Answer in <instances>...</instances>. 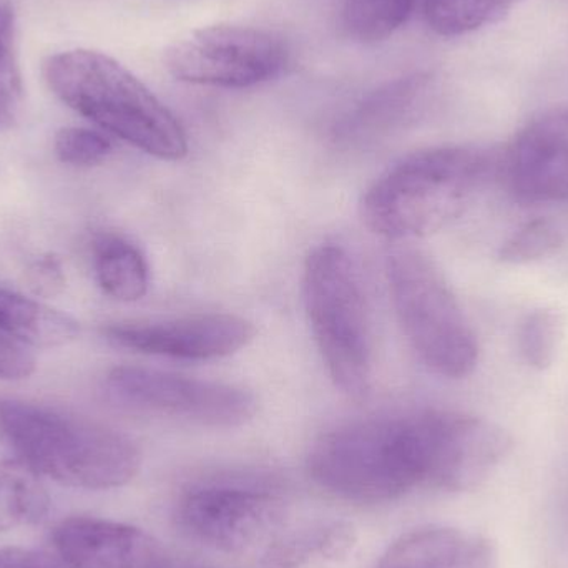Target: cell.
<instances>
[{"label":"cell","mask_w":568,"mask_h":568,"mask_svg":"<svg viewBox=\"0 0 568 568\" xmlns=\"http://www.w3.org/2000/svg\"><path fill=\"white\" fill-rule=\"evenodd\" d=\"M513 447L499 424L444 410L436 470L430 489L464 493L479 487Z\"/></svg>","instance_id":"4fadbf2b"},{"label":"cell","mask_w":568,"mask_h":568,"mask_svg":"<svg viewBox=\"0 0 568 568\" xmlns=\"http://www.w3.org/2000/svg\"><path fill=\"white\" fill-rule=\"evenodd\" d=\"M562 336L564 321L557 311L550 307L529 311L520 323V356L534 369H549L556 361Z\"/></svg>","instance_id":"603a6c76"},{"label":"cell","mask_w":568,"mask_h":568,"mask_svg":"<svg viewBox=\"0 0 568 568\" xmlns=\"http://www.w3.org/2000/svg\"><path fill=\"white\" fill-rule=\"evenodd\" d=\"M256 327L230 313L193 314L162 321L113 324V346L172 359L210 361L232 356L255 339Z\"/></svg>","instance_id":"30bf717a"},{"label":"cell","mask_w":568,"mask_h":568,"mask_svg":"<svg viewBox=\"0 0 568 568\" xmlns=\"http://www.w3.org/2000/svg\"><path fill=\"white\" fill-rule=\"evenodd\" d=\"M36 371L29 344L0 329V379H26Z\"/></svg>","instance_id":"484cf974"},{"label":"cell","mask_w":568,"mask_h":568,"mask_svg":"<svg viewBox=\"0 0 568 568\" xmlns=\"http://www.w3.org/2000/svg\"><path fill=\"white\" fill-rule=\"evenodd\" d=\"M57 554L70 568H175L165 547L126 524L95 517L62 520L53 532Z\"/></svg>","instance_id":"8fae6325"},{"label":"cell","mask_w":568,"mask_h":568,"mask_svg":"<svg viewBox=\"0 0 568 568\" xmlns=\"http://www.w3.org/2000/svg\"><path fill=\"white\" fill-rule=\"evenodd\" d=\"M0 437L33 473L73 489L125 486L142 460L125 434L27 400L0 399Z\"/></svg>","instance_id":"7a4b0ae2"},{"label":"cell","mask_w":568,"mask_h":568,"mask_svg":"<svg viewBox=\"0 0 568 568\" xmlns=\"http://www.w3.org/2000/svg\"><path fill=\"white\" fill-rule=\"evenodd\" d=\"M356 546L353 526L343 520L311 524L270 544L265 568H313L344 559Z\"/></svg>","instance_id":"2e32d148"},{"label":"cell","mask_w":568,"mask_h":568,"mask_svg":"<svg viewBox=\"0 0 568 568\" xmlns=\"http://www.w3.org/2000/svg\"><path fill=\"white\" fill-rule=\"evenodd\" d=\"M387 282L404 336L420 361L449 379L470 376L479 343L436 263L416 250H399L387 260Z\"/></svg>","instance_id":"8992f818"},{"label":"cell","mask_w":568,"mask_h":568,"mask_svg":"<svg viewBox=\"0 0 568 568\" xmlns=\"http://www.w3.org/2000/svg\"><path fill=\"white\" fill-rule=\"evenodd\" d=\"M417 0H346L344 29L364 43L393 36L413 13Z\"/></svg>","instance_id":"ffe728a7"},{"label":"cell","mask_w":568,"mask_h":568,"mask_svg":"<svg viewBox=\"0 0 568 568\" xmlns=\"http://www.w3.org/2000/svg\"><path fill=\"white\" fill-rule=\"evenodd\" d=\"M499 165L493 153L470 146L419 150L373 183L361 215L383 239L433 235L463 215L474 190Z\"/></svg>","instance_id":"3957f363"},{"label":"cell","mask_w":568,"mask_h":568,"mask_svg":"<svg viewBox=\"0 0 568 568\" xmlns=\"http://www.w3.org/2000/svg\"><path fill=\"white\" fill-rule=\"evenodd\" d=\"M57 159L67 165L92 166L112 153L113 145L103 133L79 126L59 130L53 140Z\"/></svg>","instance_id":"d4e9b609"},{"label":"cell","mask_w":568,"mask_h":568,"mask_svg":"<svg viewBox=\"0 0 568 568\" xmlns=\"http://www.w3.org/2000/svg\"><path fill=\"white\" fill-rule=\"evenodd\" d=\"M49 510V494L23 463L0 464V534L33 526Z\"/></svg>","instance_id":"d6986e66"},{"label":"cell","mask_w":568,"mask_h":568,"mask_svg":"<svg viewBox=\"0 0 568 568\" xmlns=\"http://www.w3.org/2000/svg\"><path fill=\"white\" fill-rule=\"evenodd\" d=\"M510 0H424L427 26L444 37L474 32L499 17Z\"/></svg>","instance_id":"44dd1931"},{"label":"cell","mask_w":568,"mask_h":568,"mask_svg":"<svg viewBox=\"0 0 568 568\" xmlns=\"http://www.w3.org/2000/svg\"><path fill=\"white\" fill-rule=\"evenodd\" d=\"M282 37L243 26L203 27L173 43L165 67L180 82L248 89L270 82L287 63Z\"/></svg>","instance_id":"9c48e42d"},{"label":"cell","mask_w":568,"mask_h":568,"mask_svg":"<svg viewBox=\"0 0 568 568\" xmlns=\"http://www.w3.org/2000/svg\"><path fill=\"white\" fill-rule=\"evenodd\" d=\"M419 80H404L371 95L336 126V140L364 145L389 135L414 115L419 102Z\"/></svg>","instance_id":"9a60e30c"},{"label":"cell","mask_w":568,"mask_h":568,"mask_svg":"<svg viewBox=\"0 0 568 568\" xmlns=\"http://www.w3.org/2000/svg\"><path fill=\"white\" fill-rule=\"evenodd\" d=\"M499 169L517 200L532 205L568 200V116L529 126L504 153Z\"/></svg>","instance_id":"7c38bea8"},{"label":"cell","mask_w":568,"mask_h":568,"mask_svg":"<svg viewBox=\"0 0 568 568\" xmlns=\"http://www.w3.org/2000/svg\"><path fill=\"white\" fill-rule=\"evenodd\" d=\"M443 410L373 417L323 434L307 469L327 493L361 504H383L430 487Z\"/></svg>","instance_id":"6da1fadb"},{"label":"cell","mask_w":568,"mask_h":568,"mask_svg":"<svg viewBox=\"0 0 568 568\" xmlns=\"http://www.w3.org/2000/svg\"><path fill=\"white\" fill-rule=\"evenodd\" d=\"M284 500L273 484L252 477H219L193 484L175 506L190 539L222 552H243L282 520Z\"/></svg>","instance_id":"ba28073f"},{"label":"cell","mask_w":568,"mask_h":568,"mask_svg":"<svg viewBox=\"0 0 568 568\" xmlns=\"http://www.w3.org/2000/svg\"><path fill=\"white\" fill-rule=\"evenodd\" d=\"M105 390L126 409L213 429L243 426L258 409L255 394L243 387L149 367H115Z\"/></svg>","instance_id":"52a82bcc"},{"label":"cell","mask_w":568,"mask_h":568,"mask_svg":"<svg viewBox=\"0 0 568 568\" xmlns=\"http://www.w3.org/2000/svg\"><path fill=\"white\" fill-rule=\"evenodd\" d=\"M175 568H180L179 566H176ZM186 568H190V567H186ZM193 568V567H192Z\"/></svg>","instance_id":"f1b7e54d"},{"label":"cell","mask_w":568,"mask_h":568,"mask_svg":"<svg viewBox=\"0 0 568 568\" xmlns=\"http://www.w3.org/2000/svg\"><path fill=\"white\" fill-rule=\"evenodd\" d=\"M43 75L67 106L110 135L166 162L189 153L180 120L112 57L67 50L45 60Z\"/></svg>","instance_id":"277c9868"},{"label":"cell","mask_w":568,"mask_h":568,"mask_svg":"<svg viewBox=\"0 0 568 568\" xmlns=\"http://www.w3.org/2000/svg\"><path fill=\"white\" fill-rule=\"evenodd\" d=\"M30 286L37 294H55L63 286L62 270L52 258L40 260L30 270Z\"/></svg>","instance_id":"83f0119b"},{"label":"cell","mask_w":568,"mask_h":568,"mask_svg":"<svg viewBox=\"0 0 568 568\" xmlns=\"http://www.w3.org/2000/svg\"><path fill=\"white\" fill-rule=\"evenodd\" d=\"M0 568H70L60 557L22 547H0Z\"/></svg>","instance_id":"4316f807"},{"label":"cell","mask_w":568,"mask_h":568,"mask_svg":"<svg viewBox=\"0 0 568 568\" xmlns=\"http://www.w3.org/2000/svg\"><path fill=\"white\" fill-rule=\"evenodd\" d=\"M564 235L550 220L537 219L517 230L499 250V260L506 265H529L556 253L562 246Z\"/></svg>","instance_id":"cb8c5ba5"},{"label":"cell","mask_w":568,"mask_h":568,"mask_svg":"<svg viewBox=\"0 0 568 568\" xmlns=\"http://www.w3.org/2000/svg\"><path fill=\"white\" fill-rule=\"evenodd\" d=\"M93 263L97 282L113 300L133 303L149 291V263L133 243L120 236H102L97 240Z\"/></svg>","instance_id":"ac0fdd59"},{"label":"cell","mask_w":568,"mask_h":568,"mask_svg":"<svg viewBox=\"0 0 568 568\" xmlns=\"http://www.w3.org/2000/svg\"><path fill=\"white\" fill-rule=\"evenodd\" d=\"M0 329L30 347L63 346L80 331L69 314L6 287H0Z\"/></svg>","instance_id":"e0dca14e"},{"label":"cell","mask_w":568,"mask_h":568,"mask_svg":"<svg viewBox=\"0 0 568 568\" xmlns=\"http://www.w3.org/2000/svg\"><path fill=\"white\" fill-rule=\"evenodd\" d=\"M376 568H499V559L486 537L426 526L399 537Z\"/></svg>","instance_id":"5bb4252c"},{"label":"cell","mask_w":568,"mask_h":568,"mask_svg":"<svg viewBox=\"0 0 568 568\" xmlns=\"http://www.w3.org/2000/svg\"><path fill=\"white\" fill-rule=\"evenodd\" d=\"M22 97L16 59V10L10 0H0V132L19 119Z\"/></svg>","instance_id":"7402d4cb"},{"label":"cell","mask_w":568,"mask_h":568,"mask_svg":"<svg viewBox=\"0 0 568 568\" xmlns=\"http://www.w3.org/2000/svg\"><path fill=\"white\" fill-rule=\"evenodd\" d=\"M303 301L334 386L347 397H366L373 384V329L359 275L343 246L327 243L307 256Z\"/></svg>","instance_id":"5b68a950"}]
</instances>
